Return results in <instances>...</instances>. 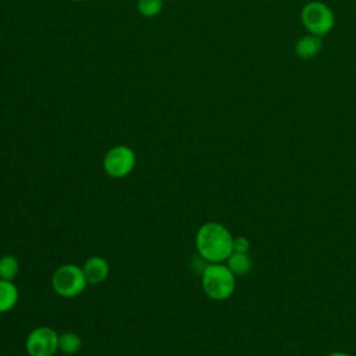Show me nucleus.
I'll use <instances>...</instances> for the list:
<instances>
[{
    "instance_id": "obj_8",
    "label": "nucleus",
    "mask_w": 356,
    "mask_h": 356,
    "mask_svg": "<svg viewBox=\"0 0 356 356\" xmlns=\"http://www.w3.org/2000/svg\"><path fill=\"white\" fill-rule=\"evenodd\" d=\"M323 49L321 38L313 33H307L299 38L295 43V54L302 60L314 58Z\"/></svg>"
},
{
    "instance_id": "obj_14",
    "label": "nucleus",
    "mask_w": 356,
    "mask_h": 356,
    "mask_svg": "<svg viewBox=\"0 0 356 356\" xmlns=\"http://www.w3.org/2000/svg\"><path fill=\"white\" fill-rule=\"evenodd\" d=\"M250 249V242L246 236H234V252L248 253Z\"/></svg>"
},
{
    "instance_id": "obj_2",
    "label": "nucleus",
    "mask_w": 356,
    "mask_h": 356,
    "mask_svg": "<svg viewBox=\"0 0 356 356\" xmlns=\"http://www.w3.org/2000/svg\"><path fill=\"white\" fill-rule=\"evenodd\" d=\"M200 284L207 298L222 302L234 295L236 277L225 263H207L200 273Z\"/></svg>"
},
{
    "instance_id": "obj_13",
    "label": "nucleus",
    "mask_w": 356,
    "mask_h": 356,
    "mask_svg": "<svg viewBox=\"0 0 356 356\" xmlns=\"http://www.w3.org/2000/svg\"><path fill=\"white\" fill-rule=\"evenodd\" d=\"M163 8V0H138V10L143 17H154Z\"/></svg>"
},
{
    "instance_id": "obj_6",
    "label": "nucleus",
    "mask_w": 356,
    "mask_h": 356,
    "mask_svg": "<svg viewBox=\"0 0 356 356\" xmlns=\"http://www.w3.org/2000/svg\"><path fill=\"white\" fill-rule=\"evenodd\" d=\"M28 356H54L58 352V332L47 325L33 328L25 338Z\"/></svg>"
},
{
    "instance_id": "obj_3",
    "label": "nucleus",
    "mask_w": 356,
    "mask_h": 356,
    "mask_svg": "<svg viewBox=\"0 0 356 356\" xmlns=\"http://www.w3.org/2000/svg\"><path fill=\"white\" fill-rule=\"evenodd\" d=\"M82 266L65 263L58 266L51 275V288L61 298H76L88 286Z\"/></svg>"
},
{
    "instance_id": "obj_12",
    "label": "nucleus",
    "mask_w": 356,
    "mask_h": 356,
    "mask_svg": "<svg viewBox=\"0 0 356 356\" xmlns=\"http://www.w3.org/2000/svg\"><path fill=\"white\" fill-rule=\"evenodd\" d=\"M19 271V261L14 254L0 256V280L14 281Z\"/></svg>"
},
{
    "instance_id": "obj_16",
    "label": "nucleus",
    "mask_w": 356,
    "mask_h": 356,
    "mask_svg": "<svg viewBox=\"0 0 356 356\" xmlns=\"http://www.w3.org/2000/svg\"><path fill=\"white\" fill-rule=\"evenodd\" d=\"M72 1H85V0H72Z\"/></svg>"
},
{
    "instance_id": "obj_5",
    "label": "nucleus",
    "mask_w": 356,
    "mask_h": 356,
    "mask_svg": "<svg viewBox=\"0 0 356 356\" xmlns=\"http://www.w3.org/2000/svg\"><path fill=\"white\" fill-rule=\"evenodd\" d=\"M136 165V154L127 145H117L108 149L103 157V171L107 177L121 179L128 177Z\"/></svg>"
},
{
    "instance_id": "obj_10",
    "label": "nucleus",
    "mask_w": 356,
    "mask_h": 356,
    "mask_svg": "<svg viewBox=\"0 0 356 356\" xmlns=\"http://www.w3.org/2000/svg\"><path fill=\"white\" fill-rule=\"evenodd\" d=\"M225 264L235 274V277H242L249 274L253 267V261L249 253H239V252H232L231 256L227 259Z\"/></svg>"
},
{
    "instance_id": "obj_4",
    "label": "nucleus",
    "mask_w": 356,
    "mask_h": 356,
    "mask_svg": "<svg viewBox=\"0 0 356 356\" xmlns=\"http://www.w3.org/2000/svg\"><path fill=\"white\" fill-rule=\"evenodd\" d=\"M300 19L309 33L317 36H325L335 24L332 10L323 1L313 0L305 4L300 11Z\"/></svg>"
},
{
    "instance_id": "obj_1",
    "label": "nucleus",
    "mask_w": 356,
    "mask_h": 356,
    "mask_svg": "<svg viewBox=\"0 0 356 356\" xmlns=\"http://www.w3.org/2000/svg\"><path fill=\"white\" fill-rule=\"evenodd\" d=\"M195 248L206 263H224L234 252V235L224 224L207 221L195 234Z\"/></svg>"
},
{
    "instance_id": "obj_7",
    "label": "nucleus",
    "mask_w": 356,
    "mask_h": 356,
    "mask_svg": "<svg viewBox=\"0 0 356 356\" xmlns=\"http://www.w3.org/2000/svg\"><path fill=\"white\" fill-rule=\"evenodd\" d=\"M82 270L89 285H99L107 280L110 264L103 256H90L83 261Z\"/></svg>"
},
{
    "instance_id": "obj_11",
    "label": "nucleus",
    "mask_w": 356,
    "mask_h": 356,
    "mask_svg": "<svg viewBox=\"0 0 356 356\" xmlns=\"http://www.w3.org/2000/svg\"><path fill=\"white\" fill-rule=\"evenodd\" d=\"M82 348L81 337L74 331H64L58 334V350L64 355H75Z\"/></svg>"
},
{
    "instance_id": "obj_15",
    "label": "nucleus",
    "mask_w": 356,
    "mask_h": 356,
    "mask_svg": "<svg viewBox=\"0 0 356 356\" xmlns=\"http://www.w3.org/2000/svg\"><path fill=\"white\" fill-rule=\"evenodd\" d=\"M327 356H350L349 353H346V352H341V350H338V352H332V353H330V355H327Z\"/></svg>"
},
{
    "instance_id": "obj_9",
    "label": "nucleus",
    "mask_w": 356,
    "mask_h": 356,
    "mask_svg": "<svg viewBox=\"0 0 356 356\" xmlns=\"http://www.w3.org/2000/svg\"><path fill=\"white\" fill-rule=\"evenodd\" d=\"M19 299V291L14 281L0 280V314L11 312Z\"/></svg>"
}]
</instances>
